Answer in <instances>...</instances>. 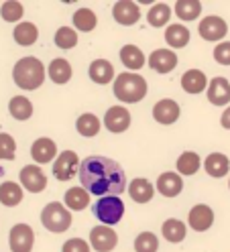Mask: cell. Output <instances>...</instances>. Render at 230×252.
Returning <instances> with one entry per match:
<instances>
[{
	"label": "cell",
	"instance_id": "6da1fadb",
	"mask_svg": "<svg viewBox=\"0 0 230 252\" xmlns=\"http://www.w3.org/2000/svg\"><path fill=\"white\" fill-rule=\"evenodd\" d=\"M80 181L82 187L92 195H120L127 185V175L122 167L108 157H100V155H92L86 157L80 165Z\"/></svg>",
	"mask_w": 230,
	"mask_h": 252
},
{
	"label": "cell",
	"instance_id": "7a4b0ae2",
	"mask_svg": "<svg viewBox=\"0 0 230 252\" xmlns=\"http://www.w3.org/2000/svg\"><path fill=\"white\" fill-rule=\"evenodd\" d=\"M12 80L21 90L33 92L45 82V65L37 57H21L12 67Z\"/></svg>",
	"mask_w": 230,
	"mask_h": 252
},
{
	"label": "cell",
	"instance_id": "3957f363",
	"mask_svg": "<svg viewBox=\"0 0 230 252\" xmlns=\"http://www.w3.org/2000/svg\"><path fill=\"white\" fill-rule=\"evenodd\" d=\"M147 80L139 73H118L114 80V98L122 104H136L147 96Z\"/></svg>",
	"mask_w": 230,
	"mask_h": 252
},
{
	"label": "cell",
	"instance_id": "277c9868",
	"mask_svg": "<svg viewBox=\"0 0 230 252\" xmlns=\"http://www.w3.org/2000/svg\"><path fill=\"white\" fill-rule=\"evenodd\" d=\"M71 220L73 218H71L69 210L59 201L47 203V206L43 208V212H41V224L49 232H55V234H61V232L69 230Z\"/></svg>",
	"mask_w": 230,
	"mask_h": 252
},
{
	"label": "cell",
	"instance_id": "5b68a950",
	"mask_svg": "<svg viewBox=\"0 0 230 252\" xmlns=\"http://www.w3.org/2000/svg\"><path fill=\"white\" fill-rule=\"evenodd\" d=\"M94 216L102 222V226H114L125 216V203L118 195H106L94 203Z\"/></svg>",
	"mask_w": 230,
	"mask_h": 252
},
{
	"label": "cell",
	"instance_id": "8992f818",
	"mask_svg": "<svg viewBox=\"0 0 230 252\" xmlns=\"http://www.w3.org/2000/svg\"><path fill=\"white\" fill-rule=\"evenodd\" d=\"M80 157L73 151H64L57 155L53 163V175L57 181H71L80 173Z\"/></svg>",
	"mask_w": 230,
	"mask_h": 252
},
{
	"label": "cell",
	"instance_id": "52a82bcc",
	"mask_svg": "<svg viewBox=\"0 0 230 252\" xmlns=\"http://www.w3.org/2000/svg\"><path fill=\"white\" fill-rule=\"evenodd\" d=\"M8 244L12 252H31L35 244V232L29 224H17L10 228Z\"/></svg>",
	"mask_w": 230,
	"mask_h": 252
},
{
	"label": "cell",
	"instance_id": "ba28073f",
	"mask_svg": "<svg viewBox=\"0 0 230 252\" xmlns=\"http://www.w3.org/2000/svg\"><path fill=\"white\" fill-rule=\"evenodd\" d=\"M118 244V234L110 226H96L90 232V246L96 252H110Z\"/></svg>",
	"mask_w": 230,
	"mask_h": 252
},
{
	"label": "cell",
	"instance_id": "9c48e42d",
	"mask_svg": "<svg viewBox=\"0 0 230 252\" xmlns=\"http://www.w3.org/2000/svg\"><path fill=\"white\" fill-rule=\"evenodd\" d=\"M197 33H200V37H202L204 41L214 43V41H220V39L226 37V33H228V25H226V21H224L222 17L210 14V17L202 19L200 27H197Z\"/></svg>",
	"mask_w": 230,
	"mask_h": 252
},
{
	"label": "cell",
	"instance_id": "30bf717a",
	"mask_svg": "<svg viewBox=\"0 0 230 252\" xmlns=\"http://www.w3.org/2000/svg\"><path fill=\"white\" fill-rule=\"evenodd\" d=\"M102 122H104V126H106V128H108L110 132L120 134V132L129 130L132 118H131V112H129L125 106H112V108L106 110Z\"/></svg>",
	"mask_w": 230,
	"mask_h": 252
},
{
	"label": "cell",
	"instance_id": "8fae6325",
	"mask_svg": "<svg viewBox=\"0 0 230 252\" xmlns=\"http://www.w3.org/2000/svg\"><path fill=\"white\" fill-rule=\"evenodd\" d=\"M21 187H25L31 193H41L47 187V177L39 165H25L21 169Z\"/></svg>",
	"mask_w": 230,
	"mask_h": 252
},
{
	"label": "cell",
	"instance_id": "7c38bea8",
	"mask_svg": "<svg viewBox=\"0 0 230 252\" xmlns=\"http://www.w3.org/2000/svg\"><path fill=\"white\" fill-rule=\"evenodd\" d=\"M112 17L118 25L132 27L141 19V8L136 2H131V0H118L112 6Z\"/></svg>",
	"mask_w": 230,
	"mask_h": 252
},
{
	"label": "cell",
	"instance_id": "4fadbf2b",
	"mask_svg": "<svg viewBox=\"0 0 230 252\" xmlns=\"http://www.w3.org/2000/svg\"><path fill=\"white\" fill-rule=\"evenodd\" d=\"M149 67L157 73H171L177 67V55L171 49H155L149 55Z\"/></svg>",
	"mask_w": 230,
	"mask_h": 252
},
{
	"label": "cell",
	"instance_id": "5bb4252c",
	"mask_svg": "<svg viewBox=\"0 0 230 252\" xmlns=\"http://www.w3.org/2000/svg\"><path fill=\"white\" fill-rule=\"evenodd\" d=\"M188 222L196 232H206L214 224V212L206 203H196L188 214Z\"/></svg>",
	"mask_w": 230,
	"mask_h": 252
},
{
	"label": "cell",
	"instance_id": "9a60e30c",
	"mask_svg": "<svg viewBox=\"0 0 230 252\" xmlns=\"http://www.w3.org/2000/svg\"><path fill=\"white\" fill-rule=\"evenodd\" d=\"M179 114H181V108L171 98L159 100L155 106H153V118H155L159 124H173V122H177Z\"/></svg>",
	"mask_w": 230,
	"mask_h": 252
},
{
	"label": "cell",
	"instance_id": "2e32d148",
	"mask_svg": "<svg viewBox=\"0 0 230 252\" xmlns=\"http://www.w3.org/2000/svg\"><path fill=\"white\" fill-rule=\"evenodd\" d=\"M208 100L212 106H226L230 102V84L226 77H214L208 84Z\"/></svg>",
	"mask_w": 230,
	"mask_h": 252
},
{
	"label": "cell",
	"instance_id": "e0dca14e",
	"mask_svg": "<svg viewBox=\"0 0 230 252\" xmlns=\"http://www.w3.org/2000/svg\"><path fill=\"white\" fill-rule=\"evenodd\" d=\"M90 80L98 84V86H106L114 80V67L108 59H94L90 63V69H88Z\"/></svg>",
	"mask_w": 230,
	"mask_h": 252
},
{
	"label": "cell",
	"instance_id": "ac0fdd59",
	"mask_svg": "<svg viewBox=\"0 0 230 252\" xmlns=\"http://www.w3.org/2000/svg\"><path fill=\"white\" fill-rule=\"evenodd\" d=\"M155 187L163 197H175V195L181 193V189H183V179H181L179 173L167 171V173H163V175H159Z\"/></svg>",
	"mask_w": 230,
	"mask_h": 252
},
{
	"label": "cell",
	"instance_id": "d6986e66",
	"mask_svg": "<svg viewBox=\"0 0 230 252\" xmlns=\"http://www.w3.org/2000/svg\"><path fill=\"white\" fill-rule=\"evenodd\" d=\"M55 155H57V145L47 136L37 138L33 143V147H31V157H33L39 165H45V163L53 161Z\"/></svg>",
	"mask_w": 230,
	"mask_h": 252
},
{
	"label": "cell",
	"instance_id": "ffe728a7",
	"mask_svg": "<svg viewBox=\"0 0 230 252\" xmlns=\"http://www.w3.org/2000/svg\"><path fill=\"white\" fill-rule=\"evenodd\" d=\"M181 88L188 94H202L208 90V77L200 69H188L181 75Z\"/></svg>",
	"mask_w": 230,
	"mask_h": 252
},
{
	"label": "cell",
	"instance_id": "44dd1931",
	"mask_svg": "<svg viewBox=\"0 0 230 252\" xmlns=\"http://www.w3.org/2000/svg\"><path fill=\"white\" fill-rule=\"evenodd\" d=\"M204 169L210 177H224L228 175V169H230V161H228V157L222 155V153H212L206 157V161H204Z\"/></svg>",
	"mask_w": 230,
	"mask_h": 252
},
{
	"label": "cell",
	"instance_id": "7402d4cb",
	"mask_svg": "<svg viewBox=\"0 0 230 252\" xmlns=\"http://www.w3.org/2000/svg\"><path fill=\"white\" fill-rule=\"evenodd\" d=\"M71 75H73V69H71V63L67 59H53L49 63V80L57 86H64L71 80Z\"/></svg>",
	"mask_w": 230,
	"mask_h": 252
},
{
	"label": "cell",
	"instance_id": "603a6c76",
	"mask_svg": "<svg viewBox=\"0 0 230 252\" xmlns=\"http://www.w3.org/2000/svg\"><path fill=\"white\" fill-rule=\"evenodd\" d=\"M129 193L131 197L136 201V203H147L153 199L155 195V185H151L149 179H143V177H136L131 181L129 185Z\"/></svg>",
	"mask_w": 230,
	"mask_h": 252
},
{
	"label": "cell",
	"instance_id": "cb8c5ba5",
	"mask_svg": "<svg viewBox=\"0 0 230 252\" xmlns=\"http://www.w3.org/2000/svg\"><path fill=\"white\" fill-rule=\"evenodd\" d=\"M118 57L122 61V65H125L127 69H131V71H136V69H141L145 65V53L136 45H125L120 49Z\"/></svg>",
	"mask_w": 230,
	"mask_h": 252
},
{
	"label": "cell",
	"instance_id": "d4e9b609",
	"mask_svg": "<svg viewBox=\"0 0 230 252\" xmlns=\"http://www.w3.org/2000/svg\"><path fill=\"white\" fill-rule=\"evenodd\" d=\"M161 234H163V238L167 242H183V238L188 236V228L186 224L181 222V220H175V218H169V220H165L163 226H161Z\"/></svg>",
	"mask_w": 230,
	"mask_h": 252
},
{
	"label": "cell",
	"instance_id": "484cf974",
	"mask_svg": "<svg viewBox=\"0 0 230 252\" xmlns=\"http://www.w3.org/2000/svg\"><path fill=\"white\" fill-rule=\"evenodd\" d=\"M12 37L21 47H31V45H35L37 39H39V29L33 23H19L12 31Z\"/></svg>",
	"mask_w": 230,
	"mask_h": 252
},
{
	"label": "cell",
	"instance_id": "4316f807",
	"mask_svg": "<svg viewBox=\"0 0 230 252\" xmlns=\"http://www.w3.org/2000/svg\"><path fill=\"white\" fill-rule=\"evenodd\" d=\"M165 41L167 45L171 47V49H183L188 43H190V31L188 27H183V25H169L165 31Z\"/></svg>",
	"mask_w": 230,
	"mask_h": 252
},
{
	"label": "cell",
	"instance_id": "83f0119b",
	"mask_svg": "<svg viewBox=\"0 0 230 252\" xmlns=\"http://www.w3.org/2000/svg\"><path fill=\"white\" fill-rule=\"evenodd\" d=\"M90 206V193L80 185V187H69L66 191V208L73 212H82Z\"/></svg>",
	"mask_w": 230,
	"mask_h": 252
},
{
	"label": "cell",
	"instance_id": "f1b7e54d",
	"mask_svg": "<svg viewBox=\"0 0 230 252\" xmlns=\"http://www.w3.org/2000/svg\"><path fill=\"white\" fill-rule=\"evenodd\" d=\"M23 201V187L14 181H4L0 185V203L6 208H14Z\"/></svg>",
	"mask_w": 230,
	"mask_h": 252
},
{
	"label": "cell",
	"instance_id": "f546056e",
	"mask_svg": "<svg viewBox=\"0 0 230 252\" xmlns=\"http://www.w3.org/2000/svg\"><path fill=\"white\" fill-rule=\"evenodd\" d=\"M175 167L179 171V175H196V173L200 171V167H202V159H200V155L197 153L186 151V153L179 155Z\"/></svg>",
	"mask_w": 230,
	"mask_h": 252
},
{
	"label": "cell",
	"instance_id": "4dcf8cb0",
	"mask_svg": "<svg viewBox=\"0 0 230 252\" xmlns=\"http://www.w3.org/2000/svg\"><path fill=\"white\" fill-rule=\"evenodd\" d=\"M71 23L75 25V29H78V31H82V33H90V31L96 29L98 17H96V12L92 8H78L73 12Z\"/></svg>",
	"mask_w": 230,
	"mask_h": 252
},
{
	"label": "cell",
	"instance_id": "1f68e13d",
	"mask_svg": "<svg viewBox=\"0 0 230 252\" xmlns=\"http://www.w3.org/2000/svg\"><path fill=\"white\" fill-rule=\"evenodd\" d=\"M8 112L14 120H29L33 116V104L27 96H14L8 102Z\"/></svg>",
	"mask_w": 230,
	"mask_h": 252
},
{
	"label": "cell",
	"instance_id": "d6a6232c",
	"mask_svg": "<svg viewBox=\"0 0 230 252\" xmlns=\"http://www.w3.org/2000/svg\"><path fill=\"white\" fill-rule=\"evenodd\" d=\"M100 126H102V120L96 116V114H82L78 120H75V130H78L82 136H96L100 132Z\"/></svg>",
	"mask_w": 230,
	"mask_h": 252
},
{
	"label": "cell",
	"instance_id": "836d02e7",
	"mask_svg": "<svg viewBox=\"0 0 230 252\" xmlns=\"http://www.w3.org/2000/svg\"><path fill=\"white\" fill-rule=\"evenodd\" d=\"M175 14L181 21H196L202 14V2L200 0H177Z\"/></svg>",
	"mask_w": 230,
	"mask_h": 252
},
{
	"label": "cell",
	"instance_id": "e575fe53",
	"mask_svg": "<svg viewBox=\"0 0 230 252\" xmlns=\"http://www.w3.org/2000/svg\"><path fill=\"white\" fill-rule=\"evenodd\" d=\"M169 19H171V8H169V4H165V2L153 4V6L149 8V12H147V21H149V25H151V27H155V29L167 25V23H169Z\"/></svg>",
	"mask_w": 230,
	"mask_h": 252
},
{
	"label": "cell",
	"instance_id": "d590c367",
	"mask_svg": "<svg viewBox=\"0 0 230 252\" xmlns=\"http://www.w3.org/2000/svg\"><path fill=\"white\" fill-rule=\"evenodd\" d=\"M53 41L59 49H73V47L78 45V33H75L71 27H59L55 31Z\"/></svg>",
	"mask_w": 230,
	"mask_h": 252
},
{
	"label": "cell",
	"instance_id": "8d00e7d4",
	"mask_svg": "<svg viewBox=\"0 0 230 252\" xmlns=\"http://www.w3.org/2000/svg\"><path fill=\"white\" fill-rule=\"evenodd\" d=\"M23 12H25V8H23L21 2H17V0H6V2L0 4V14H2V19L6 23L21 21L23 19Z\"/></svg>",
	"mask_w": 230,
	"mask_h": 252
},
{
	"label": "cell",
	"instance_id": "74e56055",
	"mask_svg": "<svg viewBox=\"0 0 230 252\" xmlns=\"http://www.w3.org/2000/svg\"><path fill=\"white\" fill-rule=\"evenodd\" d=\"M159 240L153 232H141L134 240V252H157Z\"/></svg>",
	"mask_w": 230,
	"mask_h": 252
},
{
	"label": "cell",
	"instance_id": "f35d334b",
	"mask_svg": "<svg viewBox=\"0 0 230 252\" xmlns=\"http://www.w3.org/2000/svg\"><path fill=\"white\" fill-rule=\"evenodd\" d=\"M14 153H17V143L8 132H0V159L2 161H12Z\"/></svg>",
	"mask_w": 230,
	"mask_h": 252
},
{
	"label": "cell",
	"instance_id": "ab89813d",
	"mask_svg": "<svg viewBox=\"0 0 230 252\" xmlns=\"http://www.w3.org/2000/svg\"><path fill=\"white\" fill-rule=\"evenodd\" d=\"M214 59L220 65H230V41L218 43L216 49H214Z\"/></svg>",
	"mask_w": 230,
	"mask_h": 252
},
{
	"label": "cell",
	"instance_id": "60d3db41",
	"mask_svg": "<svg viewBox=\"0 0 230 252\" xmlns=\"http://www.w3.org/2000/svg\"><path fill=\"white\" fill-rule=\"evenodd\" d=\"M61 252H90V244L82 238H71L64 244Z\"/></svg>",
	"mask_w": 230,
	"mask_h": 252
},
{
	"label": "cell",
	"instance_id": "b9f144b4",
	"mask_svg": "<svg viewBox=\"0 0 230 252\" xmlns=\"http://www.w3.org/2000/svg\"><path fill=\"white\" fill-rule=\"evenodd\" d=\"M220 124H222V128L230 130V106L222 112V116H220Z\"/></svg>",
	"mask_w": 230,
	"mask_h": 252
},
{
	"label": "cell",
	"instance_id": "7bdbcfd3",
	"mask_svg": "<svg viewBox=\"0 0 230 252\" xmlns=\"http://www.w3.org/2000/svg\"><path fill=\"white\" fill-rule=\"evenodd\" d=\"M228 187H230V181H228Z\"/></svg>",
	"mask_w": 230,
	"mask_h": 252
}]
</instances>
